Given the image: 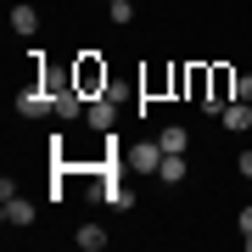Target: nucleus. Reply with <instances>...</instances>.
<instances>
[{
    "label": "nucleus",
    "instance_id": "obj_15",
    "mask_svg": "<svg viewBox=\"0 0 252 252\" xmlns=\"http://www.w3.org/2000/svg\"><path fill=\"white\" fill-rule=\"evenodd\" d=\"M235 174H241V180H252V152H241V157H235Z\"/></svg>",
    "mask_w": 252,
    "mask_h": 252
},
{
    "label": "nucleus",
    "instance_id": "obj_7",
    "mask_svg": "<svg viewBox=\"0 0 252 252\" xmlns=\"http://www.w3.org/2000/svg\"><path fill=\"white\" fill-rule=\"evenodd\" d=\"M157 146H162V152H190V129L185 124H162L157 129Z\"/></svg>",
    "mask_w": 252,
    "mask_h": 252
},
{
    "label": "nucleus",
    "instance_id": "obj_3",
    "mask_svg": "<svg viewBox=\"0 0 252 252\" xmlns=\"http://www.w3.org/2000/svg\"><path fill=\"white\" fill-rule=\"evenodd\" d=\"M124 168H129V174H146V180H157V168H162V146H157V140L129 146V152H124Z\"/></svg>",
    "mask_w": 252,
    "mask_h": 252
},
{
    "label": "nucleus",
    "instance_id": "obj_13",
    "mask_svg": "<svg viewBox=\"0 0 252 252\" xmlns=\"http://www.w3.org/2000/svg\"><path fill=\"white\" fill-rule=\"evenodd\" d=\"M107 17H112V23H135V0H112Z\"/></svg>",
    "mask_w": 252,
    "mask_h": 252
},
{
    "label": "nucleus",
    "instance_id": "obj_14",
    "mask_svg": "<svg viewBox=\"0 0 252 252\" xmlns=\"http://www.w3.org/2000/svg\"><path fill=\"white\" fill-rule=\"evenodd\" d=\"M235 101H252V73H235Z\"/></svg>",
    "mask_w": 252,
    "mask_h": 252
},
{
    "label": "nucleus",
    "instance_id": "obj_8",
    "mask_svg": "<svg viewBox=\"0 0 252 252\" xmlns=\"http://www.w3.org/2000/svg\"><path fill=\"white\" fill-rule=\"evenodd\" d=\"M157 180H162V185H180V180H185V152H162Z\"/></svg>",
    "mask_w": 252,
    "mask_h": 252
},
{
    "label": "nucleus",
    "instance_id": "obj_1",
    "mask_svg": "<svg viewBox=\"0 0 252 252\" xmlns=\"http://www.w3.org/2000/svg\"><path fill=\"white\" fill-rule=\"evenodd\" d=\"M0 219H6V224H17V230L34 224V202L17 196V185H11V180H0Z\"/></svg>",
    "mask_w": 252,
    "mask_h": 252
},
{
    "label": "nucleus",
    "instance_id": "obj_2",
    "mask_svg": "<svg viewBox=\"0 0 252 252\" xmlns=\"http://www.w3.org/2000/svg\"><path fill=\"white\" fill-rule=\"evenodd\" d=\"M235 101V67H207V112H224Z\"/></svg>",
    "mask_w": 252,
    "mask_h": 252
},
{
    "label": "nucleus",
    "instance_id": "obj_10",
    "mask_svg": "<svg viewBox=\"0 0 252 252\" xmlns=\"http://www.w3.org/2000/svg\"><path fill=\"white\" fill-rule=\"evenodd\" d=\"M185 95L207 107V67H185Z\"/></svg>",
    "mask_w": 252,
    "mask_h": 252
},
{
    "label": "nucleus",
    "instance_id": "obj_4",
    "mask_svg": "<svg viewBox=\"0 0 252 252\" xmlns=\"http://www.w3.org/2000/svg\"><path fill=\"white\" fill-rule=\"evenodd\" d=\"M73 84H79L84 95H101V90H107V67H101V56H79V62H73Z\"/></svg>",
    "mask_w": 252,
    "mask_h": 252
},
{
    "label": "nucleus",
    "instance_id": "obj_12",
    "mask_svg": "<svg viewBox=\"0 0 252 252\" xmlns=\"http://www.w3.org/2000/svg\"><path fill=\"white\" fill-rule=\"evenodd\" d=\"M107 207H112V213H129V207H135V190H129V185H107Z\"/></svg>",
    "mask_w": 252,
    "mask_h": 252
},
{
    "label": "nucleus",
    "instance_id": "obj_17",
    "mask_svg": "<svg viewBox=\"0 0 252 252\" xmlns=\"http://www.w3.org/2000/svg\"><path fill=\"white\" fill-rule=\"evenodd\" d=\"M101 6H112V0H101Z\"/></svg>",
    "mask_w": 252,
    "mask_h": 252
},
{
    "label": "nucleus",
    "instance_id": "obj_6",
    "mask_svg": "<svg viewBox=\"0 0 252 252\" xmlns=\"http://www.w3.org/2000/svg\"><path fill=\"white\" fill-rule=\"evenodd\" d=\"M219 124H224L230 135H247V129H252V101H230V107L219 112Z\"/></svg>",
    "mask_w": 252,
    "mask_h": 252
},
{
    "label": "nucleus",
    "instance_id": "obj_18",
    "mask_svg": "<svg viewBox=\"0 0 252 252\" xmlns=\"http://www.w3.org/2000/svg\"><path fill=\"white\" fill-rule=\"evenodd\" d=\"M247 185H252V180H247Z\"/></svg>",
    "mask_w": 252,
    "mask_h": 252
},
{
    "label": "nucleus",
    "instance_id": "obj_11",
    "mask_svg": "<svg viewBox=\"0 0 252 252\" xmlns=\"http://www.w3.org/2000/svg\"><path fill=\"white\" fill-rule=\"evenodd\" d=\"M11 28L17 34H39V11L34 6H11Z\"/></svg>",
    "mask_w": 252,
    "mask_h": 252
},
{
    "label": "nucleus",
    "instance_id": "obj_9",
    "mask_svg": "<svg viewBox=\"0 0 252 252\" xmlns=\"http://www.w3.org/2000/svg\"><path fill=\"white\" fill-rule=\"evenodd\" d=\"M73 241H79L84 252H101V247H107V230H101V224H79V230H73Z\"/></svg>",
    "mask_w": 252,
    "mask_h": 252
},
{
    "label": "nucleus",
    "instance_id": "obj_5",
    "mask_svg": "<svg viewBox=\"0 0 252 252\" xmlns=\"http://www.w3.org/2000/svg\"><path fill=\"white\" fill-rule=\"evenodd\" d=\"M84 118H90V129H101V135H112V124H118V101L101 90V95H90V107H84Z\"/></svg>",
    "mask_w": 252,
    "mask_h": 252
},
{
    "label": "nucleus",
    "instance_id": "obj_16",
    "mask_svg": "<svg viewBox=\"0 0 252 252\" xmlns=\"http://www.w3.org/2000/svg\"><path fill=\"white\" fill-rule=\"evenodd\" d=\"M235 224H241V235H252V202L241 207V219H235Z\"/></svg>",
    "mask_w": 252,
    "mask_h": 252
}]
</instances>
